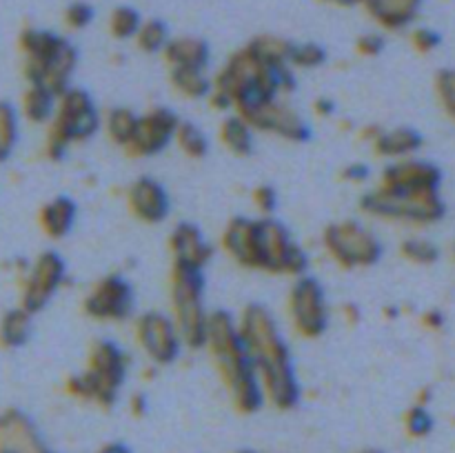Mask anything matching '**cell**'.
<instances>
[{"instance_id":"obj_1","label":"cell","mask_w":455,"mask_h":453,"mask_svg":"<svg viewBox=\"0 0 455 453\" xmlns=\"http://www.w3.org/2000/svg\"><path fill=\"white\" fill-rule=\"evenodd\" d=\"M238 331L267 402L283 411L296 407L300 402V380L274 314L265 305L251 302L240 314Z\"/></svg>"},{"instance_id":"obj_2","label":"cell","mask_w":455,"mask_h":453,"mask_svg":"<svg viewBox=\"0 0 455 453\" xmlns=\"http://www.w3.org/2000/svg\"><path fill=\"white\" fill-rule=\"evenodd\" d=\"M296 91V71L289 65H269L244 44L212 78L209 105L218 111L244 115L275 98Z\"/></svg>"},{"instance_id":"obj_3","label":"cell","mask_w":455,"mask_h":453,"mask_svg":"<svg viewBox=\"0 0 455 453\" xmlns=\"http://www.w3.org/2000/svg\"><path fill=\"white\" fill-rule=\"evenodd\" d=\"M222 385L229 391L234 407L240 413H253L267 402L256 371L251 367L244 342L238 331V320L227 311L209 314L204 345Z\"/></svg>"},{"instance_id":"obj_4","label":"cell","mask_w":455,"mask_h":453,"mask_svg":"<svg viewBox=\"0 0 455 453\" xmlns=\"http://www.w3.org/2000/svg\"><path fill=\"white\" fill-rule=\"evenodd\" d=\"M22 56V76L27 84L44 87L60 96L71 87V76L78 65V52L65 36L38 27H27L18 36Z\"/></svg>"},{"instance_id":"obj_5","label":"cell","mask_w":455,"mask_h":453,"mask_svg":"<svg viewBox=\"0 0 455 453\" xmlns=\"http://www.w3.org/2000/svg\"><path fill=\"white\" fill-rule=\"evenodd\" d=\"M129 373V355L118 342L100 338L89 346L84 367L67 378L65 391L76 400L102 409L114 407Z\"/></svg>"},{"instance_id":"obj_6","label":"cell","mask_w":455,"mask_h":453,"mask_svg":"<svg viewBox=\"0 0 455 453\" xmlns=\"http://www.w3.org/2000/svg\"><path fill=\"white\" fill-rule=\"evenodd\" d=\"M102 115L96 102L84 89L74 87L58 96L56 111L47 124V138H44V155L49 160H62L71 147L87 142L100 131Z\"/></svg>"},{"instance_id":"obj_7","label":"cell","mask_w":455,"mask_h":453,"mask_svg":"<svg viewBox=\"0 0 455 453\" xmlns=\"http://www.w3.org/2000/svg\"><path fill=\"white\" fill-rule=\"evenodd\" d=\"M204 271L173 266L169 280V302H172V320L176 322L182 345L187 349H203L207 333L209 314L204 302Z\"/></svg>"},{"instance_id":"obj_8","label":"cell","mask_w":455,"mask_h":453,"mask_svg":"<svg viewBox=\"0 0 455 453\" xmlns=\"http://www.w3.org/2000/svg\"><path fill=\"white\" fill-rule=\"evenodd\" d=\"M323 247L340 269L355 271L373 266L382 258V242L358 220H338L324 226Z\"/></svg>"},{"instance_id":"obj_9","label":"cell","mask_w":455,"mask_h":453,"mask_svg":"<svg viewBox=\"0 0 455 453\" xmlns=\"http://www.w3.org/2000/svg\"><path fill=\"white\" fill-rule=\"evenodd\" d=\"M289 320L293 331L305 340H318L327 333L331 322V309H329L327 291L314 275H298L293 278L287 298Z\"/></svg>"},{"instance_id":"obj_10","label":"cell","mask_w":455,"mask_h":453,"mask_svg":"<svg viewBox=\"0 0 455 453\" xmlns=\"http://www.w3.org/2000/svg\"><path fill=\"white\" fill-rule=\"evenodd\" d=\"M360 209L369 216L380 218V220L416 222V225L438 220L444 211L438 191H429V194H387L378 187L363 194Z\"/></svg>"},{"instance_id":"obj_11","label":"cell","mask_w":455,"mask_h":453,"mask_svg":"<svg viewBox=\"0 0 455 453\" xmlns=\"http://www.w3.org/2000/svg\"><path fill=\"white\" fill-rule=\"evenodd\" d=\"M309 269V256L293 240L291 231L274 216H260V271L298 278Z\"/></svg>"},{"instance_id":"obj_12","label":"cell","mask_w":455,"mask_h":453,"mask_svg":"<svg viewBox=\"0 0 455 453\" xmlns=\"http://www.w3.org/2000/svg\"><path fill=\"white\" fill-rule=\"evenodd\" d=\"M67 280V265L58 251L38 253L31 265L25 266L20 278V302L18 305L31 315L40 314L53 300Z\"/></svg>"},{"instance_id":"obj_13","label":"cell","mask_w":455,"mask_h":453,"mask_svg":"<svg viewBox=\"0 0 455 453\" xmlns=\"http://www.w3.org/2000/svg\"><path fill=\"white\" fill-rule=\"evenodd\" d=\"M136 306L133 284L120 274H107L89 287L83 298V314L93 322H124Z\"/></svg>"},{"instance_id":"obj_14","label":"cell","mask_w":455,"mask_h":453,"mask_svg":"<svg viewBox=\"0 0 455 453\" xmlns=\"http://www.w3.org/2000/svg\"><path fill=\"white\" fill-rule=\"evenodd\" d=\"M133 338L145 358L156 367H169L180 358L182 338L172 315L163 311H145L133 322Z\"/></svg>"},{"instance_id":"obj_15","label":"cell","mask_w":455,"mask_h":453,"mask_svg":"<svg viewBox=\"0 0 455 453\" xmlns=\"http://www.w3.org/2000/svg\"><path fill=\"white\" fill-rule=\"evenodd\" d=\"M178 124H180V118L176 111L167 107H154L145 114H138L136 131L123 151L129 158H151V155L163 154L173 142Z\"/></svg>"},{"instance_id":"obj_16","label":"cell","mask_w":455,"mask_h":453,"mask_svg":"<svg viewBox=\"0 0 455 453\" xmlns=\"http://www.w3.org/2000/svg\"><path fill=\"white\" fill-rule=\"evenodd\" d=\"M253 131L269 133V136L283 138L287 142H307L311 138V127L300 111L289 105L287 98H275L265 102L253 111L243 115Z\"/></svg>"},{"instance_id":"obj_17","label":"cell","mask_w":455,"mask_h":453,"mask_svg":"<svg viewBox=\"0 0 455 453\" xmlns=\"http://www.w3.org/2000/svg\"><path fill=\"white\" fill-rule=\"evenodd\" d=\"M438 185L440 171L434 164L403 158L391 163L382 171L376 187L387 194H429V191H438Z\"/></svg>"},{"instance_id":"obj_18","label":"cell","mask_w":455,"mask_h":453,"mask_svg":"<svg viewBox=\"0 0 455 453\" xmlns=\"http://www.w3.org/2000/svg\"><path fill=\"white\" fill-rule=\"evenodd\" d=\"M220 244L235 265L260 271V218H231L222 229Z\"/></svg>"},{"instance_id":"obj_19","label":"cell","mask_w":455,"mask_h":453,"mask_svg":"<svg viewBox=\"0 0 455 453\" xmlns=\"http://www.w3.org/2000/svg\"><path fill=\"white\" fill-rule=\"evenodd\" d=\"M127 209L142 225H160L169 218L172 211V198L163 182L156 178L140 176L127 187Z\"/></svg>"},{"instance_id":"obj_20","label":"cell","mask_w":455,"mask_h":453,"mask_svg":"<svg viewBox=\"0 0 455 453\" xmlns=\"http://www.w3.org/2000/svg\"><path fill=\"white\" fill-rule=\"evenodd\" d=\"M167 244L173 266H182V269L204 271L213 256V247L194 222H178L169 234Z\"/></svg>"},{"instance_id":"obj_21","label":"cell","mask_w":455,"mask_h":453,"mask_svg":"<svg viewBox=\"0 0 455 453\" xmlns=\"http://www.w3.org/2000/svg\"><path fill=\"white\" fill-rule=\"evenodd\" d=\"M0 453H49L34 425L18 411L0 413Z\"/></svg>"},{"instance_id":"obj_22","label":"cell","mask_w":455,"mask_h":453,"mask_svg":"<svg viewBox=\"0 0 455 453\" xmlns=\"http://www.w3.org/2000/svg\"><path fill=\"white\" fill-rule=\"evenodd\" d=\"M364 140L371 142V149L382 158L403 160L407 155L416 154L422 145V138L413 129H391L385 131L380 127H369L363 131Z\"/></svg>"},{"instance_id":"obj_23","label":"cell","mask_w":455,"mask_h":453,"mask_svg":"<svg viewBox=\"0 0 455 453\" xmlns=\"http://www.w3.org/2000/svg\"><path fill=\"white\" fill-rule=\"evenodd\" d=\"M360 4L382 29L398 31L411 25L420 12L422 0H360Z\"/></svg>"},{"instance_id":"obj_24","label":"cell","mask_w":455,"mask_h":453,"mask_svg":"<svg viewBox=\"0 0 455 453\" xmlns=\"http://www.w3.org/2000/svg\"><path fill=\"white\" fill-rule=\"evenodd\" d=\"M78 207L69 195H56L38 209V226L49 240H62L71 234Z\"/></svg>"},{"instance_id":"obj_25","label":"cell","mask_w":455,"mask_h":453,"mask_svg":"<svg viewBox=\"0 0 455 453\" xmlns=\"http://www.w3.org/2000/svg\"><path fill=\"white\" fill-rule=\"evenodd\" d=\"M163 58L167 67H194V69H207L212 62V49L207 40L198 36H176L169 38L167 47L163 49Z\"/></svg>"},{"instance_id":"obj_26","label":"cell","mask_w":455,"mask_h":453,"mask_svg":"<svg viewBox=\"0 0 455 453\" xmlns=\"http://www.w3.org/2000/svg\"><path fill=\"white\" fill-rule=\"evenodd\" d=\"M218 140L220 145L229 151L235 158H247L253 151V140H256V131L251 124L243 118V115L231 111L218 127Z\"/></svg>"},{"instance_id":"obj_27","label":"cell","mask_w":455,"mask_h":453,"mask_svg":"<svg viewBox=\"0 0 455 453\" xmlns=\"http://www.w3.org/2000/svg\"><path fill=\"white\" fill-rule=\"evenodd\" d=\"M34 331V315L22 309L20 305L7 309L0 318V349H20L29 342Z\"/></svg>"},{"instance_id":"obj_28","label":"cell","mask_w":455,"mask_h":453,"mask_svg":"<svg viewBox=\"0 0 455 453\" xmlns=\"http://www.w3.org/2000/svg\"><path fill=\"white\" fill-rule=\"evenodd\" d=\"M169 84L173 91L189 100H207L212 93V76L207 74V69L169 67Z\"/></svg>"},{"instance_id":"obj_29","label":"cell","mask_w":455,"mask_h":453,"mask_svg":"<svg viewBox=\"0 0 455 453\" xmlns=\"http://www.w3.org/2000/svg\"><path fill=\"white\" fill-rule=\"evenodd\" d=\"M58 96L44 87L27 84L25 93L20 98V114L22 118L34 124H49L53 111H56Z\"/></svg>"},{"instance_id":"obj_30","label":"cell","mask_w":455,"mask_h":453,"mask_svg":"<svg viewBox=\"0 0 455 453\" xmlns=\"http://www.w3.org/2000/svg\"><path fill=\"white\" fill-rule=\"evenodd\" d=\"M138 114L129 107H111L105 115H102V129H105L107 138L114 142L116 147L124 149L132 140L133 131H136Z\"/></svg>"},{"instance_id":"obj_31","label":"cell","mask_w":455,"mask_h":453,"mask_svg":"<svg viewBox=\"0 0 455 453\" xmlns=\"http://www.w3.org/2000/svg\"><path fill=\"white\" fill-rule=\"evenodd\" d=\"M173 142H176L178 149L191 160H203L204 155L209 154L212 145H209V138L198 124L194 123H182L178 124L176 129V136H173Z\"/></svg>"},{"instance_id":"obj_32","label":"cell","mask_w":455,"mask_h":453,"mask_svg":"<svg viewBox=\"0 0 455 453\" xmlns=\"http://www.w3.org/2000/svg\"><path fill=\"white\" fill-rule=\"evenodd\" d=\"M169 38H172V34H169L167 22L160 20V18H149V20H142L140 29L133 36V43L142 53L154 56V53H163Z\"/></svg>"},{"instance_id":"obj_33","label":"cell","mask_w":455,"mask_h":453,"mask_svg":"<svg viewBox=\"0 0 455 453\" xmlns=\"http://www.w3.org/2000/svg\"><path fill=\"white\" fill-rule=\"evenodd\" d=\"M142 25V16L138 9L129 4H118L109 13V34L116 40H133Z\"/></svg>"},{"instance_id":"obj_34","label":"cell","mask_w":455,"mask_h":453,"mask_svg":"<svg viewBox=\"0 0 455 453\" xmlns=\"http://www.w3.org/2000/svg\"><path fill=\"white\" fill-rule=\"evenodd\" d=\"M18 109L9 102L0 100V163L13 154L18 145V124H20Z\"/></svg>"},{"instance_id":"obj_35","label":"cell","mask_w":455,"mask_h":453,"mask_svg":"<svg viewBox=\"0 0 455 453\" xmlns=\"http://www.w3.org/2000/svg\"><path fill=\"white\" fill-rule=\"evenodd\" d=\"M327 62V49L318 43H291L289 52V67L293 71L318 69Z\"/></svg>"},{"instance_id":"obj_36","label":"cell","mask_w":455,"mask_h":453,"mask_svg":"<svg viewBox=\"0 0 455 453\" xmlns=\"http://www.w3.org/2000/svg\"><path fill=\"white\" fill-rule=\"evenodd\" d=\"M93 18H96V12H93L92 4L84 3V0H74V3L67 4V9L62 12V20H65V25L69 27L71 31L87 29L93 22Z\"/></svg>"},{"instance_id":"obj_37","label":"cell","mask_w":455,"mask_h":453,"mask_svg":"<svg viewBox=\"0 0 455 453\" xmlns=\"http://www.w3.org/2000/svg\"><path fill=\"white\" fill-rule=\"evenodd\" d=\"M400 253H403L407 260L418 262V265H429L438 258V249L434 247L427 240H404L403 247H400Z\"/></svg>"},{"instance_id":"obj_38","label":"cell","mask_w":455,"mask_h":453,"mask_svg":"<svg viewBox=\"0 0 455 453\" xmlns=\"http://www.w3.org/2000/svg\"><path fill=\"white\" fill-rule=\"evenodd\" d=\"M251 203L265 218L274 216V211L278 209V191L271 185H258L251 191Z\"/></svg>"},{"instance_id":"obj_39","label":"cell","mask_w":455,"mask_h":453,"mask_svg":"<svg viewBox=\"0 0 455 453\" xmlns=\"http://www.w3.org/2000/svg\"><path fill=\"white\" fill-rule=\"evenodd\" d=\"M435 89H438V96L443 100L444 109L455 118V71H443L438 80H435Z\"/></svg>"},{"instance_id":"obj_40","label":"cell","mask_w":455,"mask_h":453,"mask_svg":"<svg viewBox=\"0 0 455 453\" xmlns=\"http://www.w3.org/2000/svg\"><path fill=\"white\" fill-rule=\"evenodd\" d=\"M382 49H385V38L380 34H373V31L358 36V40H355V53L363 58L380 56Z\"/></svg>"},{"instance_id":"obj_41","label":"cell","mask_w":455,"mask_h":453,"mask_svg":"<svg viewBox=\"0 0 455 453\" xmlns=\"http://www.w3.org/2000/svg\"><path fill=\"white\" fill-rule=\"evenodd\" d=\"M340 180L349 182V185H363V182L369 180V167L363 163L347 164L340 171Z\"/></svg>"},{"instance_id":"obj_42","label":"cell","mask_w":455,"mask_h":453,"mask_svg":"<svg viewBox=\"0 0 455 453\" xmlns=\"http://www.w3.org/2000/svg\"><path fill=\"white\" fill-rule=\"evenodd\" d=\"M431 425V417L427 416V411L422 407H413L407 413V426L411 433H425Z\"/></svg>"},{"instance_id":"obj_43","label":"cell","mask_w":455,"mask_h":453,"mask_svg":"<svg viewBox=\"0 0 455 453\" xmlns=\"http://www.w3.org/2000/svg\"><path fill=\"white\" fill-rule=\"evenodd\" d=\"M411 40H413V47H416L418 52H431V49L438 44V36L429 29H418Z\"/></svg>"},{"instance_id":"obj_44","label":"cell","mask_w":455,"mask_h":453,"mask_svg":"<svg viewBox=\"0 0 455 453\" xmlns=\"http://www.w3.org/2000/svg\"><path fill=\"white\" fill-rule=\"evenodd\" d=\"M314 114L320 115V118H329V115L336 114V102L331 98H315Z\"/></svg>"},{"instance_id":"obj_45","label":"cell","mask_w":455,"mask_h":453,"mask_svg":"<svg viewBox=\"0 0 455 453\" xmlns=\"http://www.w3.org/2000/svg\"><path fill=\"white\" fill-rule=\"evenodd\" d=\"M320 3L324 4H333V7H355V4H360V0H320Z\"/></svg>"},{"instance_id":"obj_46","label":"cell","mask_w":455,"mask_h":453,"mask_svg":"<svg viewBox=\"0 0 455 453\" xmlns=\"http://www.w3.org/2000/svg\"><path fill=\"white\" fill-rule=\"evenodd\" d=\"M367 453H373V451H367Z\"/></svg>"}]
</instances>
